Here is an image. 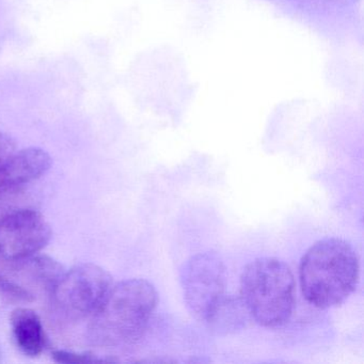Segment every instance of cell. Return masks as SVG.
<instances>
[{
  "label": "cell",
  "mask_w": 364,
  "mask_h": 364,
  "mask_svg": "<svg viewBox=\"0 0 364 364\" xmlns=\"http://www.w3.org/2000/svg\"><path fill=\"white\" fill-rule=\"evenodd\" d=\"M159 295L144 279H129L112 285L92 315L89 336L101 346L119 347L137 342L156 310Z\"/></svg>",
  "instance_id": "6da1fadb"
},
{
  "label": "cell",
  "mask_w": 364,
  "mask_h": 364,
  "mask_svg": "<svg viewBox=\"0 0 364 364\" xmlns=\"http://www.w3.org/2000/svg\"><path fill=\"white\" fill-rule=\"evenodd\" d=\"M302 294L319 309L340 306L355 291L359 259L355 248L342 238H325L308 249L299 267Z\"/></svg>",
  "instance_id": "7a4b0ae2"
},
{
  "label": "cell",
  "mask_w": 364,
  "mask_h": 364,
  "mask_svg": "<svg viewBox=\"0 0 364 364\" xmlns=\"http://www.w3.org/2000/svg\"><path fill=\"white\" fill-rule=\"evenodd\" d=\"M240 299L259 325L276 328L293 314L295 279L285 262L259 257L249 263L240 278Z\"/></svg>",
  "instance_id": "3957f363"
},
{
  "label": "cell",
  "mask_w": 364,
  "mask_h": 364,
  "mask_svg": "<svg viewBox=\"0 0 364 364\" xmlns=\"http://www.w3.org/2000/svg\"><path fill=\"white\" fill-rule=\"evenodd\" d=\"M112 287V278L105 269L87 263L63 272L50 291L55 304L72 317L92 316Z\"/></svg>",
  "instance_id": "277c9868"
},
{
  "label": "cell",
  "mask_w": 364,
  "mask_h": 364,
  "mask_svg": "<svg viewBox=\"0 0 364 364\" xmlns=\"http://www.w3.org/2000/svg\"><path fill=\"white\" fill-rule=\"evenodd\" d=\"M225 266L214 251L198 253L183 266L181 285L185 304L200 321H205L217 302L225 295Z\"/></svg>",
  "instance_id": "5b68a950"
},
{
  "label": "cell",
  "mask_w": 364,
  "mask_h": 364,
  "mask_svg": "<svg viewBox=\"0 0 364 364\" xmlns=\"http://www.w3.org/2000/svg\"><path fill=\"white\" fill-rule=\"evenodd\" d=\"M50 238L52 229L41 213L14 210L0 218V259L14 261L37 255Z\"/></svg>",
  "instance_id": "8992f818"
},
{
  "label": "cell",
  "mask_w": 364,
  "mask_h": 364,
  "mask_svg": "<svg viewBox=\"0 0 364 364\" xmlns=\"http://www.w3.org/2000/svg\"><path fill=\"white\" fill-rule=\"evenodd\" d=\"M0 267L14 282L33 294V289L50 293L65 272L63 266L48 255H33L14 261L0 259Z\"/></svg>",
  "instance_id": "52a82bcc"
},
{
  "label": "cell",
  "mask_w": 364,
  "mask_h": 364,
  "mask_svg": "<svg viewBox=\"0 0 364 364\" xmlns=\"http://www.w3.org/2000/svg\"><path fill=\"white\" fill-rule=\"evenodd\" d=\"M52 157L39 148L14 151L0 163V196L41 178L50 170Z\"/></svg>",
  "instance_id": "ba28073f"
},
{
  "label": "cell",
  "mask_w": 364,
  "mask_h": 364,
  "mask_svg": "<svg viewBox=\"0 0 364 364\" xmlns=\"http://www.w3.org/2000/svg\"><path fill=\"white\" fill-rule=\"evenodd\" d=\"M14 340L18 348L29 357L41 355L46 338L41 318L28 308H18L10 317Z\"/></svg>",
  "instance_id": "9c48e42d"
},
{
  "label": "cell",
  "mask_w": 364,
  "mask_h": 364,
  "mask_svg": "<svg viewBox=\"0 0 364 364\" xmlns=\"http://www.w3.org/2000/svg\"><path fill=\"white\" fill-rule=\"evenodd\" d=\"M249 315L244 302L234 296H223L206 317V323L218 334L238 331L246 326Z\"/></svg>",
  "instance_id": "30bf717a"
},
{
  "label": "cell",
  "mask_w": 364,
  "mask_h": 364,
  "mask_svg": "<svg viewBox=\"0 0 364 364\" xmlns=\"http://www.w3.org/2000/svg\"><path fill=\"white\" fill-rule=\"evenodd\" d=\"M0 293L14 301L31 302L35 299V295L33 293L14 282L1 268H0Z\"/></svg>",
  "instance_id": "8fae6325"
},
{
  "label": "cell",
  "mask_w": 364,
  "mask_h": 364,
  "mask_svg": "<svg viewBox=\"0 0 364 364\" xmlns=\"http://www.w3.org/2000/svg\"><path fill=\"white\" fill-rule=\"evenodd\" d=\"M52 357L55 361L63 364L105 363V362L112 361V360L97 357L93 353H75V351L63 350V349L53 351Z\"/></svg>",
  "instance_id": "7c38bea8"
},
{
  "label": "cell",
  "mask_w": 364,
  "mask_h": 364,
  "mask_svg": "<svg viewBox=\"0 0 364 364\" xmlns=\"http://www.w3.org/2000/svg\"><path fill=\"white\" fill-rule=\"evenodd\" d=\"M16 144L8 134L0 133V163L16 151Z\"/></svg>",
  "instance_id": "4fadbf2b"
}]
</instances>
